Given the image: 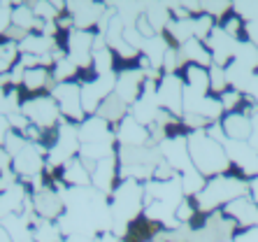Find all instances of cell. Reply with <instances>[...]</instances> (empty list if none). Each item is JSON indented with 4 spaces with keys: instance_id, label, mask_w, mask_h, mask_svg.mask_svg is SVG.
<instances>
[{
    "instance_id": "cell-1",
    "label": "cell",
    "mask_w": 258,
    "mask_h": 242,
    "mask_svg": "<svg viewBox=\"0 0 258 242\" xmlns=\"http://www.w3.org/2000/svg\"><path fill=\"white\" fill-rule=\"evenodd\" d=\"M60 198L66 210L56 224L63 237L72 233L93 237L102 230H112V212L105 194L96 191L93 187H68Z\"/></svg>"
},
{
    "instance_id": "cell-2",
    "label": "cell",
    "mask_w": 258,
    "mask_h": 242,
    "mask_svg": "<svg viewBox=\"0 0 258 242\" xmlns=\"http://www.w3.org/2000/svg\"><path fill=\"white\" fill-rule=\"evenodd\" d=\"M109 212H112V230L121 240L126 226L144 212V187L138 179H121L109 196Z\"/></svg>"
},
{
    "instance_id": "cell-3",
    "label": "cell",
    "mask_w": 258,
    "mask_h": 242,
    "mask_svg": "<svg viewBox=\"0 0 258 242\" xmlns=\"http://www.w3.org/2000/svg\"><path fill=\"white\" fill-rule=\"evenodd\" d=\"M188 145V156H191L193 168L198 170L203 177H216L226 175L230 170L228 154L223 149V145L214 142L212 138L205 135V131H193L186 135Z\"/></svg>"
},
{
    "instance_id": "cell-4",
    "label": "cell",
    "mask_w": 258,
    "mask_h": 242,
    "mask_svg": "<svg viewBox=\"0 0 258 242\" xmlns=\"http://www.w3.org/2000/svg\"><path fill=\"white\" fill-rule=\"evenodd\" d=\"M246 191H249V179L244 175H230V172H226V175L212 177L205 184L203 191L193 198V203H196L198 212L212 214V212H216L221 205H228L230 200L246 196Z\"/></svg>"
},
{
    "instance_id": "cell-5",
    "label": "cell",
    "mask_w": 258,
    "mask_h": 242,
    "mask_svg": "<svg viewBox=\"0 0 258 242\" xmlns=\"http://www.w3.org/2000/svg\"><path fill=\"white\" fill-rule=\"evenodd\" d=\"M79 133L77 126L70 121H58L56 126V142L47 154V165L51 168H63L70 158L79 156Z\"/></svg>"
},
{
    "instance_id": "cell-6",
    "label": "cell",
    "mask_w": 258,
    "mask_h": 242,
    "mask_svg": "<svg viewBox=\"0 0 258 242\" xmlns=\"http://www.w3.org/2000/svg\"><path fill=\"white\" fill-rule=\"evenodd\" d=\"M21 114L33 124V126L42 128V131H49V128H56L60 121V112L56 107L54 98L51 96H33L26 98L24 103L19 105Z\"/></svg>"
},
{
    "instance_id": "cell-7",
    "label": "cell",
    "mask_w": 258,
    "mask_h": 242,
    "mask_svg": "<svg viewBox=\"0 0 258 242\" xmlns=\"http://www.w3.org/2000/svg\"><path fill=\"white\" fill-rule=\"evenodd\" d=\"M54 98L56 107H58L60 116L70 124H82L86 119L84 109H82V86L77 82H63V84H56L54 91L49 93Z\"/></svg>"
},
{
    "instance_id": "cell-8",
    "label": "cell",
    "mask_w": 258,
    "mask_h": 242,
    "mask_svg": "<svg viewBox=\"0 0 258 242\" xmlns=\"http://www.w3.org/2000/svg\"><path fill=\"white\" fill-rule=\"evenodd\" d=\"M156 100L170 114H184V79L179 75H163L156 84Z\"/></svg>"
},
{
    "instance_id": "cell-9",
    "label": "cell",
    "mask_w": 258,
    "mask_h": 242,
    "mask_svg": "<svg viewBox=\"0 0 258 242\" xmlns=\"http://www.w3.org/2000/svg\"><path fill=\"white\" fill-rule=\"evenodd\" d=\"M79 86H82V109H84V114L93 116L98 112L102 100L114 93L116 73L102 75V77H93L91 82H84V84H79Z\"/></svg>"
},
{
    "instance_id": "cell-10",
    "label": "cell",
    "mask_w": 258,
    "mask_h": 242,
    "mask_svg": "<svg viewBox=\"0 0 258 242\" xmlns=\"http://www.w3.org/2000/svg\"><path fill=\"white\" fill-rule=\"evenodd\" d=\"M93 42H96V30H79L72 28L66 33V51L68 58L79 68L86 70L91 68V56H93Z\"/></svg>"
},
{
    "instance_id": "cell-11",
    "label": "cell",
    "mask_w": 258,
    "mask_h": 242,
    "mask_svg": "<svg viewBox=\"0 0 258 242\" xmlns=\"http://www.w3.org/2000/svg\"><path fill=\"white\" fill-rule=\"evenodd\" d=\"M44 156H47V149H44L42 145H33V142H28V145L12 158V170L17 172V177L30 179V177L40 175V172L44 170V165H47Z\"/></svg>"
},
{
    "instance_id": "cell-12",
    "label": "cell",
    "mask_w": 258,
    "mask_h": 242,
    "mask_svg": "<svg viewBox=\"0 0 258 242\" xmlns=\"http://www.w3.org/2000/svg\"><path fill=\"white\" fill-rule=\"evenodd\" d=\"M158 151H161L163 161L170 165V168L181 175L186 170L193 168L191 156H188V145H186V135H177V138H165L158 145Z\"/></svg>"
},
{
    "instance_id": "cell-13",
    "label": "cell",
    "mask_w": 258,
    "mask_h": 242,
    "mask_svg": "<svg viewBox=\"0 0 258 242\" xmlns=\"http://www.w3.org/2000/svg\"><path fill=\"white\" fill-rule=\"evenodd\" d=\"M205 47L210 49V54H212V66H219V68L226 70V66L235 58L237 40H233L230 35H226L221 26L216 24L214 30L210 33V37L205 40Z\"/></svg>"
},
{
    "instance_id": "cell-14",
    "label": "cell",
    "mask_w": 258,
    "mask_h": 242,
    "mask_svg": "<svg viewBox=\"0 0 258 242\" xmlns=\"http://www.w3.org/2000/svg\"><path fill=\"white\" fill-rule=\"evenodd\" d=\"M107 10L109 7L100 3H68L66 5V12L72 17V24L79 30H96Z\"/></svg>"
},
{
    "instance_id": "cell-15",
    "label": "cell",
    "mask_w": 258,
    "mask_h": 242,
    "mask_svg": "<svg viewBox=\"0 0 258 242\" xmlns=\"http://www.w3.org/2000/svg\"><path fill=\"white\" fill-rule=\"evenodd\" d=\"M226 154H228L230 165H237L242 170V175H258V151L253 149L249 142H235V140H226L223 145Z\"/></svg>"
},
{
    "instance_id": "cell-16",
    "label": "cell",
    "mask_w": 258,
    "mask_h": 242,
    "mask_svg": "<svg viewBox=\"0 0 258 242\" xmlns=\"http://www.w3.org/2000/svg\"><path fill=\"white\" fill-rule=\"evenodd\" d=\"M221 212L228 219H233L240 230L258 226V205L253 203L251 198H249V196H242V198L230 200L228 205H223Z\"/></svg>"
},
{
    "instance_id": "cell-17",
    "label": "cell",
    "mask_w": 258,
    "mask_h": 242,
    "mask_svg": "<svg viewBox=\"0 0 258 242\" xmlns=\"http://www.w3.org/2000/svg\"><path fill=\"white\" fill-rule=\"evenodd\" d=\"M79 133V145H96V142H114V133L105 119L100 116H86L82 124L77 126Z\"/></svg>"
},
{
    "instance_id": "cell-18",
    "label": "cell",
    "mask_w": 258,
    "mask_h": 242,
    "mask_svg": "<svg viewBox=\"0 0 258 242\" xmlns=\"http://www.w3.org/2000/svg\"><path fill=\"white\" fill-rule=\"evenodd\" d=\"M142 84H144V73L140 68H131V70H123V73L116 75L114 93L131 107L142 93Z\"/></svg>"
},
{
    "instance_id": "cell-19",
    "label": "cell",
    "mask_w": 258,
    "mask_h": 242,
    "mask_svg": "<svg viewBox=\"0 0 258 242\" xmlns=\"http://www.w3.org/2000/svg\"><path fill=\"white\" fill-rule=\"evenodd\" d=\"M33 212H35L40 219H47V221H58L66 205H63V198H60L58 191L54 189H44L40 194H33Z\"/></svg>"
},
{
    "instance_id": "cell-20",
    "label": "cell",
    "mask_w": 258,
    "mask_h": 242,
    "mask_svg": "<svg viewBox=\"0 0 258 242\" xmlns=\"http://www.w3.org/2000/svg\"><path fill=\"white\" fill-rule=\"evenodd\" d=\"M116 172H119L116 154L114 156L102 158V161H98L96 163L93 172H91V187L96 189V191H100V194H105V196H112V191H114V187H116L114 184Z\"/></svg>"
},
{
    "instance_id": "cell-21",
    "label": "cell",
    "mask_w": 258,
    "mask_h": 242,
    "mask_svg": "<svg viewBox=\"0 0 258 242\" xmlns=\"http://www.w3.org/2000/svg\"><path fill=\"white\" fill-rule=\"evenodd\" d=\"M114 138L119 140L121 147H149V128L138 124L131 114L116 126Z\"/></svg>"
},
{
    "instance_id": "cell-22",
    "label": "cell",
    "mask_w": 258,
    "mask_h": 242,
    "mask_svg": "<svg viewBox=\"0 0 258 242\" xmlns=\"http://www.w3.org/2000/svg\"><path fill=\"white\" fill-rule=\"evenodd\" d=\"M161 230H163L161 224H156L147 214H140L126 226V233H123L121 242H151Z\"/></svg>"
},
{
    "instance_id": "cell-23",
    "label": "cell",
    "mask_w": 258,
    "mask_h": 242,
    "mask_svg": "<svg viewBox=\"0 0 258 242\" xmlns=\"http://www.w3.org/2000/svg\"><path fill=\"white\" fill-rule=\"evenodd\" d=\"M221 128L226 140L235 142H249L251 138V116L242 114V112H230L221 116Z\"/></svg>"
},
{
    "instance_id": "cell-24",
    "label": "cell",
    "mask_w": 258,
    "mask_h": 242,
    "mask_svg": "<svg viewBox=\"0 0 258 242\" xmlns=\"http://www.w3.org/2000/svg\"><path fill=\"white\" fill-rule=\"evenodd\" d=\"M179 58H181V63H184V66H186V63H191V66H200V68H207V70L212 68L210 49L205 47V42L196 40V37L179 47Z\"/></svg>"
},
{
    "instance_id": "cell-25",
    "label": "cell",
    "mask_w": 258,
    "mask_h": 242,
    "mask_svg": "<svg viewBox=\"0 0 258 242\" xmlns=\"http://www.w3.org/2000/svg\"><path fill=\"white\" fill-rule=\"evenodd\" d=\"M26 184L19 182L17 187H12L10 191L0 194V219L10 217V214H21L26 205Z\"/></svg>"
},
{
    "instance_id": "cell-26",
    "label": "cell",
    "mask_w": 258,
    "mask_h": 242,
    "mask_svg": "<svg viewBox=\"0 0 258 242\" xmlns=\"http://www.w3.org/2000/svg\"><path fill=\"white\" fill-rule=\"evenodd\" d=\"M60 179L66 182L68 187H91V172L86 170L84 161L79 156L70 158V161L60 168Z\"/></svg>"
},
{
    "instance_id": "cell-27",
    "label": "cell",
    "mask_w": 258,
    "mask_h": 242,
    "mask_svg": "<svg viewBox=\"0 0 258 242\" xmlns=\"http://www.w3.org/2000/svg\"><path fill=\"white\" fill-rule=\"evenodd\" d=\"M56 49V40L40 33H28V35L19 42V51L30 56H51V51Z\"/></svg>"
},
{
    "instance_id": "cell-28",
    "label": "cell",
    "mask_w": 258,
    "mask_h": 242,
    "mask_svg": "<svg viewBox=\"0 0 258 242\" xmlns=\"http://www.w3.org/2000/svg\"><path fill=\"white\" fill-rule=\"evenodd\" d=\"M168 47H170V44H168V40H165V37H163V35H154V37H147V40L142 42L140 54L149 60V68H151V70H161Z\"/></svg>"
},
{
    "instance_id": "cell-29",
    "label": "cell",
    "mask_w": 258,
    "mask_h": 242,
    "mask_svg": "<svg viewBox=\"0 0 258 242\" xmlns=\"http://www.w3.org/2000/svg\"><path fill=\"white\" fill-rule=\"evenodd\" d=\"M21 84H24V89L28 93H37V91H42V89H49V93H51L56 82L47 68H26Z\"/></svg>"
},
{
    "instance_id": "cell-30",
    "label": "cell",
    "mask_w": 258,
    "mask_h": 242,
    "mask_svg": "<svg viewBox=\"0 0 258 242\" xmlns=\"http://www.w3.org/2000/svg\"><path fill=\"white\" fill-rule=\"evenodd\" d=\"M181 68H184V86L200 93V96H210V70L200 66H191V63Z\"/></svg>"
},
{
    "instance_id": "cell-31",
    "label": "cell",
    "mask_w": 258,
    "mask_h": 242,
    "mask_svg": "<svg viewBox=\"0 0 258 242\" xmlns=\"http://www.w3.org/2000/svg\"><path fill=\"white\" fill-rule=\"evenodd\" d=\"M96 116H100V119H105L107 124H121V121L128 116V105L121 100L116 93H112V96H107L105 100L100 103V107H98Z\"/></svg>"
},
{
    "instance_id": "cell-32",
    "label": "cell",
    "mask_w": 258,
    "mask_h": 242,
    "mask_svg": "<svg viewBox=\"0 0 258 242\" xmlns=\"http://www.w3.org/2000/svg\"><path fill=\"white\" fill-rule=\"evenodd\" d=\"M30 233H33V240L35 242H63V233H60L58 224L56 221H47V219H40L37 214L30 221Z\"/></svg>"
},
{
    "instance_id": "cell-33",
    "label": "cell",
    "mask_w": 258,
    "mask_h": 242,
    "mask_svg": "<svg viewBox=\"0 0 258 242\" xmlns=\"http://www.w3.org/2000/svg\"><path fill=\"white\" fill-rule=\"evenodd\" d=\"M144 17H147V21L151 24V28H154L156 35H163L165 28H168V24L172 21L170 7L163 5V3H149V5H144Z\"/></svg>"
},
{
    "instance_id": "cell-34",
    "label": "cell",
    "mask_w": 258,
    "mask_h": 242,
    "mask_svg": "<svg viewBox=\"0 0 258 242\" xmlns=\"http://www.w3.org/2000/svg\"><path fill=\"white\" fill-rule=\"evenodd\" d=\"M165 33L170 35V40H174V49H179L181 44H186L188 40L196 37V30H193V17L188 19H172L165 28Z\"/></svg>"
},
{
    "instance_id": "cell-35",
    "label": "cell",
    "mask_w": 258,
    "mask_h": 242,
    "mask_svg": "<svg viewBox=\"0 0 258 242\" xmlns=\"http://www.w3.org/2000/svg\"><path fill=\"white\" fill-rule=\"evenodd\" d=\"M253 70H249V68L240 66L237 60H230L228 66H226V77H228V84L233 86L235 91H249V86H251L253 82Z\"/></svg>"
},
{
    "instance_id": "cell-36",
    "label": "cell",
    "mask_w": 258,
    "mask_h": 242,
    "mask_svg": "<svg viewBox=\"0 0 258 242\" xmlns=\"http://www.w3.org/2000/svg\"><path fill=\"white\" fill-rule=\"evenodd\" d=\"M91 70H93V77H102V75L114 73V51L109 47L96 49L93 56H91Z\"/></svg>"
},
{
    "instance_id": "cell-37",
    "label": "cell",
    "mask_w": 258,
    "mask_h": 242,
    "mask_svg": "<svg viewBox=\"0 0 258 242\" xmlns=\"http://www.w3.org/2000/svg\"><path fill=\"white\" fill-rule=\"evenodd\" d=\"M240 66L249 68L253 73H258V47L251 42H246V40H240L237 42V49H235V58Z\"/></svg>"
},
{
    "instance_id": "cell-38",
    "label": "cell",
    "mask_w": 258,
    "mask_h": 242,
    "mask_svg": "<svg viewBox=\"0 0 258 242\" xmlns=\"http://www.w3.org/2000/svg\"><path fill=\"white\" fill-rule=\"evenodd\" d=\"M179 179H181V191H184V196L186 198H196V196L200 194L205 189V177L200 175L196 168H191V170H186V172H181L179 175Z\"/></svg>"
},
{
    "instance_id": "cell-39",
    "label": "cell",
    "mask_w": 258,
    "mask_h": 242,
    "mask_svg": "<svg viewBox=\"0 0 258 242\" xmlns=\"http://www.w3.org/2000/svg\"><path fill=\"white\" fill-rule=\"evenodd\" d=\"M35 14H33V5H19L12 7V26L24 30H33L35 28Z\"/></svg>"
},
{
    "instance_id": "cell-40",
    "label": "cell",
    "mask_w": 258,
    "mask_h": 242,
    "mask_svg": "<svg viewBox=\"0 0 258 242\" xmlns=\"http://www.w3.org/2000/svg\"><path fill=\"white\" fill-rule=\"evenodd\" d=\"M79 73V68L72 63L70 58H63V60H58V63H54V82L56 84H63V82H70L75 75Z\"/></svg>"
},
{
    "instance_id": "cell-41",
    "label": "cell",
    "mask_w": 258,
    "mask_h": 242,
    "mask_svg": "<svg viewBox=\"0 0 258 242\" xmlns=\"http://www.w3.org/2000/svg\"><path fill=\"white\" fill-rule=\"evenodd\" d=\"M230 84H228V77H226V70L219 66H212L210 68V91L221 96L223 91H228Z\"/></svg>"
},
{
    "instance_id": "cell-42",
    "label": "cell",
    "mask_w": 258,
    "mask_h": 242,
    "mask_svg": "<svg viewBox=\"0 0 258 242\" xmlns=\"http://www.w3.org/2000/svg\"><path fill=\"white\" fill-rule=\"evenodd\" d=\"M216 21L210 17V14H200V17H193V30H196V40H200V42H205L207 37H210V33L214 30Z\"/></svg>"
},
{
    "instance_id": "cell-43",
    "label": "cell",
    "mask_w": 258,
    "mask_h": 242,
    "mask_svg": "<svg viewBox=\"0 0 258 242\" xmlns=\"http://www.w3.org/2000/svg\"><path fill=\"white\" fill-rule=\"evenodd\" d=\"M219 100H221V107H223V114H230V112H237L242 105V93L235 89H228L223 91L221 96H216Z\"/></svg>"
},
{
    "instance_id": "cell-44",
    "label": "cell",
    "mask_w": 258,
    "mask_h": 242,
    "mask_svg": "<svg viewBox=\"0 0 258 242\" xmlns=\"http://www.w3.org/2000/svg\"><path fill=\"white\" fill-rule=\"evenodd\" d=\"M196 214H198V207L193 205V198H184L174 210V217H177L179 224H191Z\"/></svg>"
},
{
    "instance_id": "cell-45",
    "label": "cell",
    "mask_w": 258,
    "mask_h": 242,
    "mask_svg": "<svg viewBox=\"0 0 258 242\" xmlns=\"http://www.w3.org/2000/svg\"><path fill=\"white\" fill-rule=\"evenodd\" d=\"M230 10H233L230 3H205L203 5V14H210L212 19H216V17L223 19V14H228Z\"/></svg>"
},
{
    "instance_id": "cell-46",
    "label": "cell",
    "mask_w": 258,
    "mask_h": 242,
    "mask_svg": "<svg viewBox=\"0 0 258 242\" xmlns=\"http://www.w3.org/2000/svg\"><path fill=\"white\" fill-rule=\"evenodd\" d=\"M12 26V5L3 3L0 5V35H5V30Z\"/></svg>"
},
{
    "instance_id": "cell-47",
    "label": "cell",
    "mask_w": 258,
    "mask_h": 242,
    "mask_svg": "<svg viewBox=\"0 0 258 242\" xmlns=\"http://www.w3.org/2000/svg\"><path fill=\"white\" fill-rule=\"evenodd\" d=\"M244 35H246V42H251L258 47V14L251 19V21L244 24Z\"/></svg>"
},
{
    "instance_id": "cell-48",
    "label": "cell",
    "mask_w": 258,
    "mask_h": 242,
    "mask_svg": "<svg viewBox=\"0 0 258 242\" xmlns=\"http://www.w3.org/2000/svg\"><path fill=\"white\" fill-rule=\"evenodd\" d=\"M233 242H258V226L253 228H244V230H237L233 237Z\"/></svg>"
},
{
    "instance_id": "cell-49",
    "label": "cell",
    "mask_w": 258,
    "mask_h": 242,
    "mask_svg": "<svg viewBox=\"0 0 258 242\" xmlns=\"http://www.w3.org/2000/svg\"><path fill=\"white\" fill-rule=\"evenodd\" d=\"M12 133V126H10V121H7V116L5 114H0V147L5 145V140H7V135Z\"/></svg>"
},
{
    "instance_id": "cell-50",
    "label": "cell",
    "mask_w": 258,
    "mask_h": 242,
    "mask_svg": "<svg viewBox=\"0 0 258 242\" xmlns=\"http://www.w3.org/2000/svg\"><path fill=\"white\" fill-rule=\"evenodd\" d=\"M249 145L258 151V109H256V114L251 116V138H249Z\"/></svg>"
},
{
    "instance_id": "cell-51",
    "label": "cell",
    "mask_w": 258,
    "mask_h": 242,
    "mask_svg": "<svg viewBox=\"0 0 258 242\" xmlns=\"http://www.w3.org/2000/svg\"><path fill=\"white\" fill-rule=\"evenodd\" d=\"M3 170H12V156L7 154L5 147H0V172Z\"/></svg>"
},
{
    "instance_id": "cell-52",
    "label": "cell",
    "mask_w": 258,
    "mask_h": 242,
    "mask_svg": "<svg viewBox=\"0 0 258 242\" xmlns=\"http://www.w3.org/2000/svg\"><path fill=\"white\" fill-rule=\"evenodd\" d=\"M96 237V242H121L119 237L114 235V230H102V233H98V235H93Z\"/></svg>"
},
{
    "instance_id": "cell-53",
    "label": "cell",
    "mask_w": 258,
    "mask_h": 242,
    "mask_svg": "<svg viewBox=\"0 0 258 242\" xmlns=\"http://www.w3.org/2000/svg\"><path fill=\"white\" fill-rule=\"evenodd\" d=\"M246 194H249V198H251L253 203L258 205V175L249 179V191H246Z\"/></svg>"
},
{
    "instance_id": "cell-54",
    "label": "cell",
    "mask_w": 258,
    "mask_h": 242,
    "mask_svg": "<svg viewBox=\"0 0 258 242\" xmlns=\"http://www.w3.org/2000/svg\"><path fill=\"white\" fill-rule=\"evenodd\" d=\"M63 242H96V237L91 235H82V233H72V235H66Z\"/></svg>"
},
{
    "instance_id": "cell-55",
    "label": "cell",
    "mask_w": 258,
    "mask_h": 242,
    "mask_svg": "<svg viewBox=\"0 0 258 242\" xmlns=\"http://www.w3.org/2000/svg\"><path fill=\"white\" fill-rule=\"evenodd\" d=\"M249 96H251L253 103L258 105V73L253 75V82H251V86H249Z\"/></svg>"
},
{
    "instance_id": "cell-56",
    "label": "cell",
    "mask_w": 258,
    "mask_h": 242,
    "mask_svg": "<svg viewBox=\"0 0 258 242\" xmlns=\"http://www.w3.org/2000/svg\"><path fill=\"white\" fill-rule=\"evenodd\" d=\"M223 242H233V240H223Z\"/></svg>"
}]
</instances>
